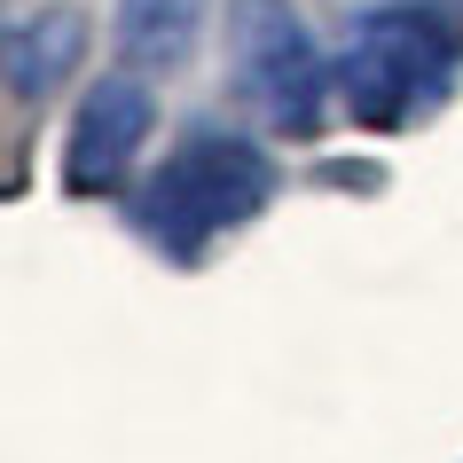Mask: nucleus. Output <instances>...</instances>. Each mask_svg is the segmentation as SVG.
I'll list each match as a JSON object with an SVG mask.
<instances>
[{"instance_id":"nucleus-1","label":"nucleus","mask_w":463,"mask_h":463,"mask_svg":"<svg viewBox=\"0 0 463 463\" xmlns=\"http://www.w3.org/2000/svg\"><path fill=\"white\" fill-rule=\"evenodd\" d=\"M275 196V157L251 134H220V126H196L181 149H165V165L134 189V228L165 260H204L213 236L244 228V220L268 213Z\"/></svg>"},{"instance_id":"nucleus-2","label":"nucleus","mask_w":463,"mask_h":463,"mask_svg":"<svg viewBox=\"0 0 463 463\" xmlns=\"http://www.w3.org/2000/svg\"><path fill=\"white\" fill-rule=\"evenodd\" d=\"M456 63H463V32L439 8H369V16H354L330 71H338L345 118L369 134H392L456 87Z\"/></svg>"},{"instance_id":"nucleus-3","label":"nucleus","mask_w":463,"mask_h":463,"mask_svg":"<svg viewBox=\"0 0 463 463\" xmlns=\"http://www.w3.org/2000/svg\"><path fill=\"white\" fill-rule=\"evenodd\" d=\"M228 79L275 134H315L322 95L338 87L291 0H228Z\"/></svg>"},{"instance_id":"nucleus-4","label":"nucleus","mask_w":463,"mask_h":463,"mask_svg":"<svg viewBox=\"0 0 463 463\" xmlns=\"http://www.w3.org/2000/svg\"><path fill=\"white\" fill-rule=\"evenodd\" d=\"M149 126H157L149 87L134 71H102L95 87L79 95L71 134H63V189H71V196H110L126 173H134Z\"/></svg>"},{"instance_id":"nucleus-5","label":"nucleus","mask_w":463,"mask_h":463,"mask_svg":"<svg viewBox=\"0 0 463 463\" xmlns=\"http://www.w3.org/2000/svg\"><path fill=\"white\" fill-rule=\"evenodd\" d=\"M79 55H87V16H79L71 0H55L24 24H8V95L16 102H48L63 87V71H79Z\"/></svg>"},{"instance_id":"nucleus-6","label":"nucleus","mask_w":463,"mask_h":463,"mask_svg":"<svg viewBox=\"0 0 463 463\" xmlns=\"http://www.w3.org/2000/svg\"><path fill=\"white\" fill-rule=\"evenodd\" d=\"M204 8L213 0H118V55L126 63H149V71H173V63H189L196 32H204Z\"/></svg>"}]
</instances>
